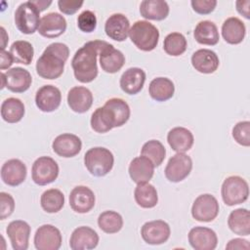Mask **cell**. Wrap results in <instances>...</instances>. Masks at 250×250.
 Listing matches in <instances>:
<instances>
[{
	"mask_svg": "<svg viewBox=\"0 0 250 250\" xmlns=\"http://www.w3.org/2000/svg\"><path fill=\"white\" fill-rule=\"evenodd\" d=\"M235 6H236V10L237 12L242 15L245 19L249 20L250 19V11H249V6H250V1L249 0H239L235 2Z\"/></svg>",
	"mask_w": 250,
	"mask_h": 250,
	"instance_id": "47",
	"label": "cell"
},
{
	"mask_svg": "<svg viewBox=\"0 0 250 250\" xmlns=\"http://www.w3.org/2000/svg\"><path fill=\"white\" fill-rule=\"evenodd\" d=\"M190 4L195 13L199 15H208L215 10L217 6V1L216 0H191Z\"/></svg>",
	"mask_w": 250,
	"mask_h": 250,
	"instance_id": "44",
	"label": "cell"
},
{
	"mask_svg": "<svg viewBox=\"0 0 250 250\" xmlns=\"http://www.w3.org/2000/svg\"><path fill=\"white\" fill-rule=\"evenodd\" d=\"M0 29H1V32H2V46H1V50H5V46H6L7 41L9 40V37H8V35L6 33V30H5V28L3 26Z\"/></svg>",
	"mask_w": 250,
	"mask_h": 250,
	"instance_id": "50",
	"label": "cell"
},
{
	"mask_svg": "<svg viewBox=\"0 0 250 250\" xmlns=\"http://www.w3.org/2000/svg\"><path fill=\"white\" fill-rule=\"evenodd\" d=\"M187 39L186 37L180 32H172L169 33L163 42V49L166 54L178 57L183 55L187 50Z\"/></svg>",
	"mask_w": 250,
	"mask_h": 250,
	"instance_id": "40",
	"label": "cell"
},
{
	"mask_svg": "<svg viewBox=\"0 0 250 250\" xmlns=\"http://www.w3.org/2000/svg\"><path fill=\"white\" fill-rule=\"evenodd\" d=\"M30 230V226L22 220H15L8 225L6 232L14 250H26L28 248Z\"/></svg>",
	"mask_w": 250,
	"mask_h": 250,
	"instance_id": "19",
	"label": "cell"
},
{
	"mask_svg": "<svg viewBox=\"0 0 250 250\" xmlns=\"http://www.w3.org/2000/svg\"><path fill=\"white\" fill-rule=\"evenodd\" d=\"M148 93L154 101L165 102L174 96L175 86L172 80L167 77H156L150 81Z\"/></svg>",
	"mask_w": 250,
	"mask_h": 250,
	"instance_id": "31",
	"label": "cell"
},
{
	"mask_svg": "<svg viewBox=\"0 0 250 250\" xmlns=\"http://www.w3.org/2000/svg\"><path fill=\"white\" fill-rule=\"evenodd\" d=\"M146 72L140 67H130L120 77V88L128 95H136L144 87Z\"/></svg>",
	"mask_w": 250,
	"mask_h": 250,
	"instance_id": "27",
	"label": "cell"
},
{
	"mask_svg": "<svg viewBox=\"0 0 250 250\" xmlns=\"http://www.w3.org/2000/svg\"><path fill=\"white\" fill-rule=\"evenodd\" d=\"M226 249H230V250H249L250 249V244L249 241L246 239L242 238H233L229 241V243L226 245Z\"/></svg>",
	"mask_w": 250,
	"mask_h": 250,
	"instance_id": "46",
	"label": "cell"
},
{
	"mask_svg": "<svg viewBox=\"0 0 250 250\" xmlns=\"http://www.w3.org/2000/svg\"><path fill=\"white\" fill-rule=\"evenodd\" d=\"M219 202L209 193L197 196L191 207V216L198 222H212L219 214Z\"/></svg>",
	"mask_w": 250,
	"mask_h": 250,
	"instance_id": "9",
	"label": "cell"
},
{
	"mask_svg": "<svg viewBox=\"0 0 250 250\" xmlns=\"http://www.w3.org/2000/svg\"><path fill=\"white\" fill-rule=\"evenodd\" d=\"M171 234L169 225L162 220L146 222L141 229V235L144 241L150 245H160L165 243Z\"/></svg>",
	"mask_w": 250,
	"mask_h": 250,
	"instance_id": "12",
	"label": "cell"
},
{
	"mask_svg": "<svg viewBox=\"0 0 250 250\" xmlns=\"http://www.w3.org/2000/svg\"><path fill=\"white\" fill-rule=\"evenodd\" d=\"M62 233L53 225H43L36 229L34 246L37 250H59L62 246Z\"/></svg>",
	"mask_w": 250,
	"mask_h": 250,
	"instance_id": "13",
	"label": "cell"
},
{
	"mask_svg": "<svg viewBox=\"0 0 250 250\" xmlns=\"http://www.w3.org/2000/svg\"><path fill=\"white\" fill-rule=\"evenodd\" d=\"M62 102V93L54 85H44L35 95L36 106L43 112H52L58 109Z\"/></svg>",
	"mask_w": 250,
	"mask_h": 250,
	"instance_id": "16",
	"label": "cell"
},
{
	"mask_svg": "<svg viewBox=\"0 0 250 250\" xmlns=\"http://www.w3.org/2000/svg\"><path fill=\"white\" fill-rule=\"evenodd\" d=\"M191 64L200 73L210 74L217 70L220 64L218 55L209 49H199L191 56Z\"/></svg>",
	"mask_w": 250,
	"mask_h": 250,
	"instance_id": "26",
	"label": "cell"
},
{
	"mask_svg": "<svg viewBox=\"0 0 250 250\" xmlns=\"http://www.w3.org/2000/svg\"><path fill=\"white\" fill-rule=\"evenodd\" d=\"M1 89L7 88L14 93H23L29 89L32 77L28 70L17 66L1 73Z\"/></svg>",
	"mask_w": 250,
	"mask_h": 250,
	"instance_id": "10",
	"label": "cell"
},
{
	"mask_svg": "<svg viewBox=\"0 0 250 250\" xmlns=\"http://www.w3.org/2000/svg\"><path fill=\"white\" fill-rule=\"evenodd\" d=\"M141 155L147 157L155 167H158L165 159L166 149L161 142L150 140L144 144L141 149Z\"/></svg>",
	"mask_w": 250,
	"mask_h": 250,
	"instance_id": "39",
	"label": "cell"
},
{
	"mask_svg": "<svg viewBox=\"0 0 250 250\" xmlns=\"http://www.w3.org/2000/svg\"><path fill=\"white\" fill-rule=\"evenodd\" d=\"M228 226L229 229L242 236L250 234V214L245 208H238L230 212L228 218Z\"/></svg>",
	"mask_w": 250,
	"mask_h": 250,
	"instance_id": "32",
	"label": "cell"
},
{
	"mask_svg": "<svg viewBox=\"0 0 250 250\" xmlns=\"http://www.w3.org/2000/svg\"><path fill=\"white\" fill-rule=\"evenodd\" d=\"M52 148L59 156L69 158L80 152L82 148V142L78 136L64 133L55 138L52 144Z\"/></svg>",
	"mask_w": 250,
	"mask_h": 250,
	"instance_id": "17",
	"label": "cell"
},
{
	"mask_svg": "<svg viewBox=\"0 0 250 250\" xmlns=\"http://www.w3.org/2000/svg\"><path fill=\"white\" fill-rule=\"evenodd\" d=\"M40 204L45 212L57 213L64 205V195L58 188L47 189L41 195Z\"/></svg>",
	"mask_w": 250,
	"mask_h": 250,
	"instance_id": "36",
	"label": "cell"
},
{
	"mask_svg": "<svg viewBox=\"0 0 250 250\" xmlns=\"http://www.w3.org/2000/svg\"><path fill=\"white\" fill-rule=\"evenodd\" d=\"M59 171V165L52 157L40 156L32 164L31 177L36 185L46 186L56 181Z\"/></svg>",
	"mask_w": 250,
	"mask_h": 250,
	"instance_id": "8",
	"label": "cell"
},
{
	"mask_svg": "<svg viewBox=\"0 0 250 250\" xmlns=\"http://www.w3.org/2000/svg\"><path fill=\"white\" fill-rule=\"evenodd\" d=\"M25 164L17 158L9 159L1 167V180L8 186L17 187L24 182L26 178Z\"/></svg>",
	"mask_w": 250,
	"mask_h": 250,
	"instance_id": "21",
	"label": "cell"
},
{
	"mask_svg": "<svg viewBox=\"0 0 250 250\" xmlns=\"http://www.w3.org/2000/svg\"><path fill=\"white\" fill-rule=\"evenodd\" d=\"M221 194L224 203L228 206L241 204L249 196L248 183L239 176H229L223 182Z\"/></svg>",
	"mask_w": 250,
	"mask_h": 250,
	"instance_id": "6",
	"label": "cell"
},
{
	"mask_svg": "<svg viewBox=\"0 0 250 250\" xmlns=\"http://www.w3.org/2000/svg\"><path fill=\"white\" fill-rule=\"evenodd\" d=\"M77 26L83 32H86V33L93 32L97 27L96 15L90 10L83 11L77 17Z\"/></svg>",
	"mask_w": 250,
	"mask_h": 250,
	"instance_id": "42",
	"label": "cell"
},
{
	"mask_svg": "<svg viewBox=\"0 0 250 250\" xmlns=\"http://www.w3.org/2000/svg\"><path fill=\"white\" fill-rule=\"evenodd\" d=\"M188 242L195 250H214L218 244V237L209 228L194 227L188 232Z\"/></svg>",
	"mask_w": 250,
	"mask_h": 250,
	"instance_id": "18",
	"label": "cell"
},
{
	"mask_svg": "<svg viewBox=\"0 0 250 250\" xmlns=\"http://www.w3.org/2000/svg\"><path fill=\"white\" fill-rule=\"evenodd\" d=\"M68 56L69 49L67 45L61 42L48 45L36 62L37 74L49 80L59 78L63 72Z\"/></svg>",
	"mask_w": 250,
	"mask_h": 250,
	"instance_id": "3",
	"label": "cell"
},
{
	"mask_svg": "<svg viewBox=\"0 0 250 250\" xmlns=\"http://www.w3.org/2000/svg\"><path fill=\"white\" fill-rule=\"evenodd\" d=\"M167 142L174 151L185 153L193 146L194 138L188 129L185 127H174L168 132Z\"/></svg>",
	"mask_w": 250,
	"mask_h": 250,
	"instance_id": "28",
	"label": "cell"
},
{
	"mask_svg": "<svg viewBox=\"0 0 250 250\" xmlns=\"http://www.w3.org/2000/svg\"><path fill=\"white\" fill-rule=\"evenodd\" d=\"M134 197L137 204L146 209L153 208L158 202L157 190L149 183L137 184L134 190Z\"/></svg>",
	"mask_w": 250,
	"mask_h": 250,
	"instance_id": "34",
	"label": "cell"
},
{
	"mask_svg": "<svg viewBox=\"0 0 250 250\" xmlns=\"http://www.w3.org/2000/svg\"><path fill=\"white\" fill-rule=\"evenodd\" d=\"M153 163L146 156L141 155L133 158L129 165V175L136 184L148 183L154 174Z\"/></svg>",
	"mask_w": 250,
	"mask_h": 250,
	"instance_id": "25",
	"label": "cell"
},
{
	"mask_svg": "<svg viewBox=\"0 0 250 250\" xmlns=\"http://www.w3.org/2000/svg\"><path fill=\"white\" fill-rule=\"evenodd\" d=\"M1 65L0 69L4 70L6 68H9L14 63V59L12 57V54L8 51L1 50Z\"/></svg>",
	"mask_w": 250,
	"mask_h": 250,
	"instance_id": "48",
	"label": "cell"
},
{
	"mask_svg": "<svg viewBox=\"0 0 250 250\" xmlns=\"http://www.w3.org/2000/svg\"><path fill=\"white\" fill-rule=\"evenodd\" d=\"M66 21L59 13H49L43 16L38 26V33L46 38L61 36L66 29Z\"/></svg>",
	"mask_w": 250,
	"mask_h": 250,
	"instance_id": "20",
	"label": "cell"
},
{
	"mask_svg": "<svg viewBox=\"0 0 250 250\" xmlns=\"http://www.w3.org/2000/svg\"><path fill=\"white\" fill-rule=\"evenodd\" d=\"M232 138L234 141L243 146H250V122L240 121L232 128Z\"/></svg>",
	"mask_w": 250,
	"mask_h": 250,
	"instance_id": "41",
	"label": "cell"
},
{
	"mask_svg": "<svg viewBox=\"0 0 250 250\" xmlns=\"http://www.w3.org/2000/svg\"><path fill=\"white\" fill-rule=\"evenodd\" d=\"M193 36L199 44L209 46L216 45L220 39L217 25L210 21H199L194 28Z\"/></svg>",
	"mask_w": 250,
	"mask_h": 250,
	"instance_id": "33",
	"label": "cell"
},
{
	"mask_svg": "<svg viewBox=\"0 0 250 250\" xmlns=\"http://www.w3.org/2000/svg\"><path fill=\"white\" fill-rule=\"evenodd\" d=\"M67 104L72 111L84 113L93 104V94L86 87L75 86L67 93Z\"/></svg>",
	"mask_w": 250,
	"mask_h": 250,
	"instance_id": "24",
	"label": "cell"
},
{
	"mask_svg": "<svg viewBox=\"0 0 250 250\" xmlns=\"http://www.w3.org/2000/svg\"><path fill=\"white\" fill-rule=\"evenodd\" d=\"M99 62L104 72L116 73L124 65L125 57L121 51L115 49L113 45L104 41L100 50Z\"/></svg>",
	"mask_w": 250,
	"mask_h": 250,
	"instance_id": "14",
	"label": "cell"
},
{
	"mask_svg": "<svg viewBox=\"0 0 250 250\" xmlns=\"http://www.w3.org/2000/svg\"><path fill=\"white\" fill-rule=\"evenodd\" d=\"M40 20V11L31 1L21 3L15 12V24L24 34H33L38 30Z\"/></svg>",
	"mask_w": 250,
	"mask_h": 250,
	"instance_id": "7",
	"label": "cell"
},
{
	"mask_svg": "<svg viewBox=\"0 0 250 250\" xmlns=\"http://www.w3.org/2000/svg\"><path fill=\"white\" fill-rule=\"evenodd\" d=\"M191 169V158L186 153L177 152L168 160L164 174L168 181L172 183H179L185 180L190 174Z\"/></svg>",
	"mask_w": 250,
	"mask_h": 250,
	"instance_id": "11",
	"label": "cell"
},
{
	"mask_svg": "<svg viewBox=\"0 0 250 250\" xmlns=\"http://www.w3.org/2000/svg\"><path fill=\"white\" fill-rule=\"evenodd\" d=\"M83 1H72V0H59L58 6L60 11L65 15H73L75 14L82 6Z\"/></svg>",
	"mask_w": 250,
	"mask_h": 250,
	"instance_id": "45",
	"label": "cell"
},
{
	"mask_svg": "<svg viewBox=\"0 0 250 250\" xmlns=\"http://www.w3.org/2000/svg\"><path fill=\"white\" fill-rule=\"evenodd\" d=\"M114 163L112 152L103 146H95L88 149L84 155V164L91 175L104 177L107 175Z\"/></svg>",
	"mask_w": 250,
	"mask_h": 250,
	"instance_id": "5",
	"label": "cell"
},
{
	"mask_svg": "<svg viewBox=\"0 0 250 250\" xmlns=\"http://www.w3.org/2000/svg\"><path fill=\"white\" fill-rule=\"evenodd\" d=\"M104 31L114 41H125L129 35L130 21L123 14H113L107 18L104 23Z\"/></svg>",
	"mask_w": 250,
	"mask_h": 250,
	"instance_id": "23",
	"label": "cell"
},
{
	"mask_svg": "<svg viewBox=\"0 0 250 250\" xmlns=\"http://www.w3.org/2000/svg\"><path fill=\"white\" fill-rule=\"evenodd\" d=\"M15 210V200L7 192H0V219L4 220L12 215Z\"/></svg>",
	"mask_w": 250,
	"mask_h": 250,
	"instance_id": "43",
	"label": "cell"
},
{
	"mask_svg": "<svg viewBox=\"0 0 250 250\" xmlns=\"http://www.w3.org/2000/svg\"><path fill=\"white\" fill-rule=\"evenodd\" d=\"M246 34L245 24L236 17L227 19L222 25V36L225 41L231 45L239 44Z\"/></svg>",
	"mask_w": 250,
	"mask_h": 250,
	"instance_id": "29",
	"label": "cell"
},
{
	"mask_svg": "<svg viewBox=\"0 0 250 250\" xmlns=\"http://www.w3.org/2000/svg\"><path fill=\"white\" fill-rule=\"evenodd\" d=\"M140 14L146 20L162 21L169 15V6L163 0H144L140 5Z\"/></svg>",
	"mask_w": 250,
	"mask_h": 250,
	"instance_id": "30",
	"label": "cell"
},
{
	"mask_svg": "<svg viewBox=\"0 0 250 250\" xmlns=\"http://www.w3.org/2000/svg\"><path fill=\"white\" fill-rule=\"evenodd\" d=\"M31 2L38 8V10L40 12L46 10L52 4L51 0H49V1H47V0H35V1H31Z\"/></svg>",
	"mask_w": 250,
	"mask_h": 250,
	"instance_id": "49",
	"label": "cell"
},
{
	"mask_svg": "<svg viewBox=\"0 0 250 250\" xmlns=\"http://www.w3.org/2000/svg\"><path fill=\"white\" fill-rule=\"evenodd\" d=\"M129 37L138 49L149 52L158 44L159 31L147 21H137L130 27Z\"/></svg>",
	"mask_w": 250,
	"mask_h": 250,
	"instance_id": "4",
	"label": "cell"
},
{
	"mask_svg": "<svg viewBox=\"0 0 250 250\" xmlns=\"http://www.w3.org/2000/svg\"><path fill=\"white\" fill-rule=\"evenodd\" d=\"M104 40H93L79 48L71 61L76 80L81 83H90L98 75V56L104 44Z\"/></svg>",
	"mask_w": 250,
	"mask_h": 250,
	"instance_id": "2",
	"label": "cell"
},
{
	"mask_svg": "<svg viewBox=\"0 0 250 250\" xmlns=\"http://www.w3.org/2000/svg\"><path fill=\"white\" fill-rule=\"evenodd\" d=\"M98 226L105 233H116L123 227V218L115 211H104L98 218Z\"/></svg>",
	"mask_w": 250,
	"mask_h": 250,
	"instance_id": "38",
	"label": "cell"
},
{
	"mask_svg": "<svg viewBox=\"0 0 250 250\" xmlns=\"http://www.w3.org/2000/svg\"><path fill=\"white\" fill-rule=\"evenodd\" d=\"M25 107L18 98H8L1 104V117L8 123H17L24 115Z\"/></svg>",
	"mask_w": 250,
	"mask_h": 250,
	"instance_id": "35",
	"label": "cell"
},
{
	"mask_svg": "<svg viewBox=\"0 0 250 250\" xmlns=\"http://www.w3.org/2000/svg\"><path fill=\"white\" fill-rule=\"evenodd\" d=\"M130 106L120 98L107 100L103 107H98L91 116V128L97 133H106L112 128L123 126L130 118Z\"/></svg>",
	"mask_w": 250,
	"mask_h": 250,
	"instance_id": "1",
	"label": "cell"
},
{
	"mask_svg": "<svg viewBox=\"0 0 250 250\" xmlns=\"http://www.w3.org/2000/svg\"><path fill=\"white\" fill-rule=\"evenodd\" d=\"M96 202V197L91 188L85 186L75 187L69 194V205L71 209L79 214L91 211Z\"/></svg>",
	"mask_w": 250,
	"mask_h": 250,
	"instance_id": "15",
	"label": "cell"
},
{
	"mask_svg": "<svg viewBox=\"0 0 250 250\" xmlns=\"http://www.w3.org/2000/svg\"><path fill=\"white\" fill-rule=\"evenodd\" d=\"M9 52L12 54L14 62H17V63H22V64L28 65L33 60V55H34L33 47L31 43L25 40L15 41L11 45Z\"/></svg>",
	"mask_w": 250,
	"mask_h": 250,
	"instance_id": "37",
	"label": "cell"
},
{
	"mask_svg": "<svg viewBox=\"0 0 250 250\" xmlns=\"http://www.w3.org/2000/svg\"><path fill=\"white\" fill-rule=\"evenodd\" d=\"M99 243L98 233L89 227L76 228L69 239V247L72 250H91L97 247Z\"/></svg>",
	"mask_w": 250,
	"mask_h": 250,
	"instance_id": "22",
	"label": "cell"
}]
</instances>
